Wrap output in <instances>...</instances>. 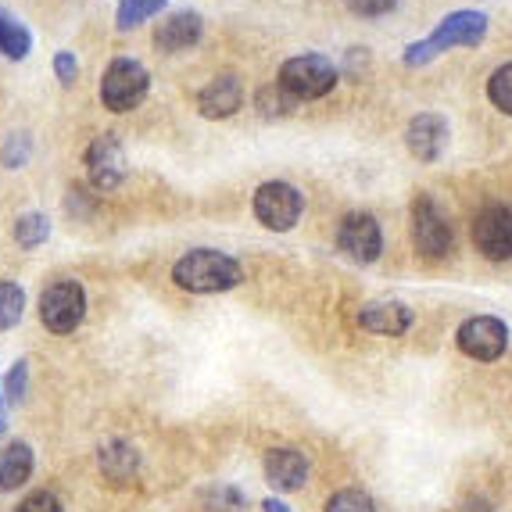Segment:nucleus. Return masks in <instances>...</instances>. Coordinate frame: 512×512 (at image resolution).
I'll return each mask as SVG.
<instances>
[{
    "mask_svg": "<svg viewBox=\"0 0 512 512\" xmlns=\"http://www.w3.org/2000/svg\"><path fill=\"white\" fill-rule=\"evenodd\" d=\"M487 29H491V22H487L484 11H452V15H444L441 22H437L434 33L423 36V40L412 43V47H405L402 61L409 69H423V65H430V61H437L448 51L484 43Z\"/></svg>",
    "mask_w": 512,
    "mask_h": 512,
    "instance_id": "1",
    "label": "nucleus"
},
{
    "mask_svg": "<svg viewBox=\"0 0 512 512\" xmlns=\"http://www.w3.org/2000/svg\"><path fill=\"white\" fill-rule=\"evenodd\" d=\"M172 280H176L180 291L190 294H222L233 291L244 280V273H240L237 258H230L226 251L194 248L172 265Z\"/></svg>",
    "mask_w": 512,
    "mask_h": 512,
    "instance_id": "2",
    "label": "nucleus"
},
{
    "mask_svg": "<svg viewBox=\"0 0 512 512\" xmlns=\"http://www.w3.org/2000/svg\"><path fill=\"white\" fill-rule=\"evenodd\" d=\"M409 219H412V244H416V251L427 258V262H437V258H444L455 248L452 215H448V208H444L430 190H419V194L412 197Z\"/></svg>",
    "mask_w": 512,
    "mask_h": 512,
    "instance_id": "3",
    "label": "nucleus"
},
{
    "mask_svg": "<svg viewBox=\"0 0 512 512\" xmlns=\"http://www.w3.org/2000/svg\"><path fill=\"white\" fill-rule=\"evenodd\" d=\"M276 83L298 101H319V97L333 94V86L341 83V69L326 54H294L280 65Z\"/></svg>",
    "mask_w": 512,
    "mask_h": 512,
    "instance_id": "4",
    "label": "nucleus"
},
{
    "mask_svg": "<svg viewBox=\"0 0 512 512\" xmlns=\"http://www.w3.org/2000/svg\"><path fill=\"white\" fill-rule=\"evenodd\" d=\"M251 208H255V219L262 222L265 230L287 233L298 226L301 212H305V194L287 180H269L255 190Z\"/></svg>",
    "mask_w": 512,
    "mask_h": 512,
    "instance_id": "5",
    "label": "nucleus"
},
{
    "mask_svg": "<svg viewBox=\"0 0 512 512\" xmlns=\"http://www.w3.org/2000/svg\"><path fill=\"white\" fill-rule=\"evenodd\" d=\"M147 90H151V72L133 58H115L101 79V101L115 115L137 108L147 97Z\"/></svg>",
    "mask_w": 512,
    "mask_h": 512,
    "instance_id": "6",
    "label": "nucleus"
},
{
    "mask_svg": "<svg viewBox=\"0 0 512 512\" xmlns=\"http://www.w3.org/2000/svg\"><path fill=\"white\" fill-rule=\"evenodd\" d=\"M337 251L355 265H373L384 255V230L369 212H348L337 226Z\"/></svg>",
    "mask_w": 512,
    "mask_h": 512,
    "instance_id": "7",
    "label": "nucleus"
},
{
    "mask_svg": "<svg viewBox=\"0 0 512 512\" xmlns=\"http://www.w3.org/2000/svg\"><path fill=\"white\" fill-rule=\"evenodd\" d=\"M455 344L473 362H498L509 348V326L498 316H470L455 330Z\"/></svg>",
    "mask_w": 512,
    "mask_h": 512,
    "instance_id": "8",
    "label": "nucleus"
},
{
    "mask_svg": "<svg viewBox=\"0 0 512 512\" xmlns=\"http://www.w3.org/2000/svg\"><path fill=\"white\" fill-rule=\"evenodd\" d=\"M86 316V291L76 280L51 283L40 298V319L51 333H72Z\"/></svg>",
    "mask_w": 512,
    "mask_h": 512,
    "instance_id": "9",
    "label": "nucleus"
},
{
    "mask_svg": "<svg viewBox=\"0 0 512 512\" xmlns=\"http://www.w3.org/2000/svg\"><path fill=\"white\" fill-rule=\"evenodd\" d=\"M473 248L487 262H509L512 258V208L509 205H484L473 215Z\"/></svg>",
    "mask_w": 512,
    "mask_h": 512,
    "instance_id": "10",
    "label": "nucleus"
},
{
    "mask_svg": "<svg viewBox=\"0 0 512 512\" xmlns=\"http://www.w3.org/2000/svg\"><path fill=\"white\" fill-rule=\"evenodd\" d=\"M126 172H129L126 151H122V144L111 133H104V137H97L94 144L86 147V176H90V183L101 194L119 187L126 180Z\"/></svg>",
    "mask_w": 512,
    "mask_h": 512,
    "instance_id": "11",
    "label": "nucleus"
},
{
    "mask_svg": "<svg viewBox=\"0 0 512 512\" xmlns=\"http://www.w3.org/2000/svg\"><path fill=\"white\" fill-rule=\"evenodd\" d=\"M405 147H409V154L416 162H423V165L437 162L444 154V147H448V119L437 115V111H419V115H412L409 126H405Z\"/></svg>",
    "mask_w": 512,
    "mask_h": 512,
    "instance_id": "12",
    "label": "nucleus"
},
{
    "mask_svg": "<svg viewBox=\"0 0 512 512\" xmlns=\"http://www.w3.org/2000/svg\"><path fill=\"white\" fill-rule=\"evenodd\" d=\"M355 323L366 333H376V337H405V333L412 330V323H416V312H412L405 301L376 298L359 308Z\"/></svg>",
    "mask_w": 512,
    "mask_h": 512,
    "instance_id": "13",
    "label": "nucleus"
},
{
    "mask_svg": "<svg viewBox=\"0 0 512 512\" xmlns=\"http://www.w3.org/2000/svg\"><path fill=\"white\" fill-rule=\"evenodd\" d=\"M240 108H244V83H240V76H233V72L215 76L212 83L197 94V111H201L205 119H230Z\"/></svg>",
    "mask_w": 512,
    "mask_h": 512,
    "instance_id": "14",
    "label": "nucleus"
},
{
    "mask_svg": "<svg viewBox=\"0 0 512 512\" xmlns=\"http://www.w3.org/2000/svg\"><path fill=\"white\" fill-rule=\"evenodd\" d=\"M205 33V22L197 11H176V15L162 18L158 29H154V47L162 54H180V51H190L197 40Z\"/></svg>",
    "mask_w": 512,
    "mask_h": 512,
    "instance_id": "15",
    "label": "nucleus"
},
{
    "mask_svg": "<svg viewBox=\"0 0 512 512\" xmlns=\"http://www.w3.org/2000/svg\"><path fill=\"white\" fill-rule=\"evenodd\" d=\"M265 477L276 491H298L308 484V462L298 448H273L265 452Z\"/></svg>",
    "mask_w": 512,
    "mask_h": 512,
    "instance_id": "16",
    "label": "nucleus"
},
{
    "mask_svg": "<svg viewBox=\"0 0 512 512\" xmlns=\"http://www.w3.org/2000/svg\"><path fill=\"white\" fill-rule=\"evenodd\" d=\"M33 448L22 441L8 444L4 452H0V491H18V487L26 484L33 477Z\"/></svg>",
    "mask_w": 512,
    "mask_h": 512,
    "instance_id": "17",
    "label": "nucleus"
},
{
    "mask_svg": "<svg viewBox=\"0 0 512 512\" xmlns=\"http://www.w3.org/2000/svg\"><path fill=\"white\" fill-rule=\"evenodd\" d=\"M29 51H33V36H29V29L22 26L15 15H8V11L0 8V54L11 61H22Z\"/></svg>",
    "mask_w": 512,
    "mask_h": 512,
    "instance_id": "18",
    "label": "nucleus"
},
{
    "mask_svg": "<svg viewBox=\"0 0 512 512\" xmlns=\"http://www.w3.org/2000/svg\"><path fill=\"white\" fill-rule=\"evenodd\" d=\"M137 462H140L137 448L126 441H111L101 448V470L108 473L111 480H126L129 473H137Z\"/></svg>",
    "mask_w": 512,
    "mask_h": 512,
    "instance_id": "19",
    "label": "nucleus"
},
{
    "mask_svg": "<svg viewBox=\"0 0 512 512\" xmlns=\"http://www.w3.org/2000/svg\"><path fill=\"white\" fill-rule=\"evenodd\" d=\"M298 97H291L287 90H283L280 83H269V86H262L255 94V108L262 111L265 119H283V115H291L294 108H298Z\"/></svg>",
    "mask_w": 512,
    "mask_h": 512,
    "instance_id": "20",
    "label": "nucleus"
},
{
    "mask_svg": "<svg viewBox=\"0 0 512 512\" xmlns=\"http://www.w3.org/2000/svg\"><path fill=\"white\" fill-rule=\"evenodd\" d=\"M165 4H169V0H119V15H115V26H119L122 33H129V29L144 26L147 18L158 15Z\"/></svg>",
    "mask_w": 512,
    "mask_h": 512,
    "instance_id": "21",
    "label": "nucleus"
},
{
    "mask_svg": "<svg viewBox=\"0 0 512 512\" xmlns=\"http://www.w3.org/2000/svg\"><path fill=\"white\" fill-rule=\"evenodd\" d=\"M47 237H51V222H47V215L40 212H29L22 215V219L15 222V240H18V248H40V244H47Z\"/></svg>",
    "mask_w": 512,
    "mask_h": 512,
    "instance_id": "22",
    "label": "nucleus"
},
{
    "mask_svg": "<svg viewBox=\"0 0 512 512\" xmlns=\"http://www.w3.org/2000/svg\"><path fill=\"white\" fill-rule=\"evenodd\" d=\"M487 101L512 119V61L498 65V69L487 76Z\"/></svg>",
    "mask_w": 512,
    "mask_h": 512,
    "instance_id": "23",
    "label": "nucleus"
},
{
    "mask_svg": "<svg viewBox=\"0 0 512 512\" xmlns=\"http://www.w3.org/2000/svg\"><path fill=\"white\" fill-rule=\"evenodd\" d=\"M22 312H26V291L18 283H0V330L22 323Z\"/></svg>",
    "mask_w": 512,
    "mask_h": 512,
    "instance_id": "24",
    "label": "nucleus"
},
{
    "mask_svg": "<svg viewBox=\"0 0 512 512\" xmlns=\"http://www.w3.org/2000/svg\"><path fill=\"white\" fill-rule=\"evenodd\" d=\"M326 512H376V502L362 487H344L326 502Z\"/></svg>",
    "mask_w": 512,
    "mask_h": 512,
    "instance_id": "25",
    "label": "nucleus"
},
{
    "mask_svg": "<svg viewBox=\"0 0 512 512\" xmlns=\"http://www.w3.org/2000/svg\"><path fill=\"white\" fill-rule=\"evenodd\" d=\"M29 154H33V144H29L26 133H11L4 140V151H0V165L4 169H22V165H29Z\"/></svg>",
    "mask_w": 512,
    "mask_h": 512,
    "instance_id": "26",
    "label": "nucleus"
},
{
    "mask_svg": "<svg viewBox=\"0 0 512 512\" xmlns=\"http://www.w3.org/2000/svg\"><path fill=\"white\" fill-rule=\"evenodd\" d=\"M341 4L359 18H384L398 8V0H341Z\"/></svg>",
    "mask_w": 512,
    "mask_h": 512,
    "instance_id": "27",
    "label": "nucleus"
},
{
    "mask_svg": "<svg viewBox=\"0 0 512 512\" xmlns=\"http://www.w3.org/2000/svg\"><path fill=\"white\" fill-rule=\"evenodd\" d=\"M26 387H29V362H15V369L8 373V380H4V394H8V402H22L26 398Z\"/></svg>",
    "mask_w": 512,
    "mask_h": 512,
    "instance_id": "28",
    "label": "nucleus"
},
{
    "mask_svg": "<svg viewBox=\"0 0 512 512\" xmlns=\"http://www.w3.org/2000/svg\"><path fill=\"white\" fill-rule=\"evenodd\" d=\"M54 76H58L65 86L76 83V76H79V61H76V54H69V51H58V54H54Z\"/></svg>",
    "mask_w": 512,
    "mask_h": 512,
    "instance_id": "29",
    "label": "nucleus"
},
{
    "mask_svg": "<svg viewBox=\"0 0 512 512\" xmlns=\"http://www.w3.org/2000/svg\"><path fill=\"white\" fill-rule=\"evenodd\" d=\"M18 512H65V509H61V502L51 491H36V495H29L26 502L18 505Z\"/></svg>",
    "mask_w": 512,
    "mask_h": 512,
    "instance_id": "30",
    "label": "nucleus"
},
{
    "mask_svg": "<svg viewBox=\"0 0 512 512\" xmlns=\"http://www.w3.org/2000/svg\"><path fill=\"white\" fill-rule=\"evenodd\" d=\"M459 512H495V509H491V502H484V498H470Z\"/></svg>",
    "mask_w": 512,
    "mask_h": 512,
    "instance_id": "31",
    "label": "nucleus"
},
{
    "mask_svg": "<svg viewBox=\"0 0 512 512\" xmlns=\"http://www.w3.org/2000/svg\"><path fill=\"white\" fill-rule=\"evenodd\" d=\"M262 509H265V512H291V509H287V505H283V502H276V498H265V502H262Z\"/></svg>",
    "mask_w": 512,
    "mask_h": 512,
    "instance_id": "32",
    "label": "nucleus"
},
{
    "mask_svg": "<svg viewBox=\"0 0 512 512\" xmlns=\"http://www.w3.org/2000/svg\"><path fill=\"white\" fill-rule=\"evenodd\" d=\"M4 430H8V423H4V419H0V434H4Z\"/></svg>",
    "mask_w": 512,
    "mask_h": 512,
    "instance_id": "33",
    "label": "nucleus"
}]
</instances>
